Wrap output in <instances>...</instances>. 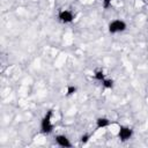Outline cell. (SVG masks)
Masks as SVG:
<instances>
[{
	"instance_id": "obj_1",
	"label": "cell",
	"mask_w": 148,
	"mask_h": 148,
	"mask_svg": "<svg viewBox=\"0 0 148 148\" xmlns=\"http://www.w3.org/2000/svg\"><path fill=\"white\" fill-rule=\"evenodd\" d=\"M53 110L50 109L46 111V113L44 114V117L42 118L40 120V125H39V128H40V133L44 134V135H49L53 132L54 130V125H53Z\"/></svg>"
},
{
	"instance_id": "obj_2",
	"label": "cell",
	"mask_w": 148,
	"mask_h": 148,
	"mask_svg": "<svg viewBox=\"0 0 148 148\" xmlns=\"http://www.w3.org/2000/svg\"><path fill=\"white\" fill-rule=\"evenodd\" d=\"M126 29H127V23L124 20H120V18H114V20L110 21L109 24H108V31L111 35L123 32Z\"/></svg>"
},
{
	"instance_id": "obj_3",
	"label": "cell",
	"mask_w": 148,
	"mask_h": 148,
	"mask_svg": "<svg viewBox=\"0 0 148 148\" xmlns=\"http://www.w3.org/2000/svg\"><path fill=\"white\" fill-rule=\"evenodd\" d=\"M133 134H134L133 128L130 126H126V125H121L118 130V138L121 142H126L130 139H132Z\"/></svg>"
},
{
	"instance_id": "obj_4",
	"label": "cell",
	"mask_w": 148,
	"mask_h": 148,
	"mask_svg": "<svg viewBox=\"0 0 148 148\" xmlns=\"http://www.w3.org/2000/svg\"><path fill=\"white\" fill-rule=\"evenodd\" d=\"M74 13L69 9H60L57 14V18L64 23V24H68V23H72L74 21Z\"/></svg>"
},
{
	"instance_id": "obj_5",
	"label": "cell",
	"mask_w": 148,
	"mask_h": 148,
	"mask_svg": "<svg viewBox=\"0 0 148 148\" xmlns=\"http://www.w3.org/2000/svg\"><path fill=\"white\" fill-rule=\"evenodd\" d=\"M54 140H56V143L59 147H62V148H71V147H73V143L71 142L68 136L65 135V134H57L54 136Z\"/></svg>"
},
{
	"instance_id": "obj_6",
	"label": "cell",
	"mask_w": 148,
	"mask_h": 148,
	"mask_svg": "<svg viewBox=\"0 0 148 148\" xmlns=\"http://www.w3.org/2000/svg\"><path fill=\"white\" fill-rule=\"evenodd\" d=\"M95 124H96V128L97 130H102V128L109 127L110 124H111V120L108 117H98L95 120Z\"/></svg>"
},
{
	"instance_id": "obj_7",
	"label": "cell",
	"mask_w": 148,
	"mask_h": 148,
	"mask_svg": "<svg viewBox=\"0 0 148 148\" xmlns=\"http://www.w3.org/2000/svg\"><path fill=\"white\" fill-rule=\"evenodd\" d=\"M92 76H94V79H95L96 81H98V82H102V81L106 77V75H105V73H104L103 69H96V71H94Z\"/></svg>"
},
{
	"instance_id": "obj_8",
	"label": "cell",
	"mask_w": 148,
	"mask_h": 148,
	"mask_svg": "<svg viewBox=\"0 0 148 148\" xmlns=\"http://www.w3.org/2000/svg\"><path fill=\"white\" fill-rule=\"evenodd\" d=\"M102 86L104 89H112L114 87V81L110 77H105L103 81H102Z\"/></svg>"
},
{
	"instance_id": "obj_9",
	"label": "cell",
	"mask_w": 148,
	"mask_h": 148,
	"mask_svg": "<svg viewBox=\"0 0 148 148\" xmlns=\"http://www.w3.org/2000/svg\"><path fill=\"white\" fill-rule=\"evenodd\" d=\"M76 91H77V87L74 86V84H69V86L66 87V92H65V95H66L67 97H71V96L75 95Z\"/></svg>"
},
{
	"instance_id": "obj_10",
	"label": "cell",
	"mask_w": 148,
	"mask_h": 148,
	"mask_svg": "<svg viewBox=\"0 0 148 148\" xmlns=\"http://www.w3.org/2000/svg\"><path fill=\"white\" fill-rule=\"evenodd\" d=\"M90 138H91V135H90L89 133H84V134H82V135L80 136V142H81L82 145H86V143L89 142Z\"/></svg>"
},
{
	"instance_id": "obj_11",
	"label": "cell",
	"mask_w": 148,
	"mask_h": 148,
	"mask_svg": "<svg viewBox=\"0 0 148 148\" xmlns=\"http://www.w3.org/2000/svg\"><path fill=\"white\" fill-rule=\"evenodd\" d=\"M112 1H113V0H102V6H103V8H104V9H109V8L111 7V5H112Z\"/></svg>"
}]
</instances>
